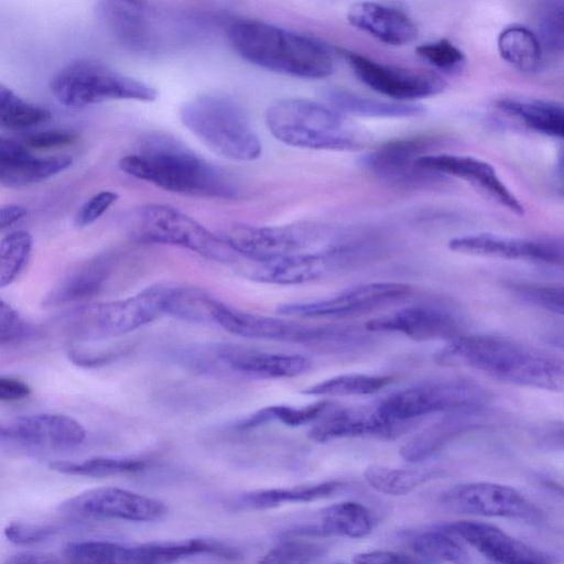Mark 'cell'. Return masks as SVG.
<instances>
[{"label": "cell", "mask_w": 564, "mask_h": 564, "mask_svg": "<svg viewBox=\"0 0 564 564\" xmlns=\"http://www.w3.org/2000/svg\"><path fill=\"white\" fill-rule=\"evenodd\" d=\"M112 264V258L106 254L79 263L52 288L44 304L55 306L94 296L108 279Z\"/></svg>", "instance_id": "28"}, {"label": "cell", "mask_w": 564, "mask_h": 564, "mask_svg": "<svg viewBox=\"0 0 564 564\" xmlns=\"http://www.w3.org/2000/svg\"><path fill=\"white\" fill-rule=\"evenodd\" d=\"M264 122L278 141L294 148L348 151L365 142L339 111L302 98L273 101L265 109Z\"/></svg>", "instance_id": "5"}, {"label": "cell", "mask_w": 564, "mask_h": 564, "mask_svg": "<svg viewBox=\"0 0 564 564\" xmlns=\"http://www.w3.org/2000/svg\"><path fill=\"white\" fill-rule=\"evenodd\" d=\"M61 511L82 518L153 522L165 517L167 507L159 499L117 487H98L67 500Z\"/></svg>", "instance_id": "16"}, {"label": "cell", "mask_w": 564, "mask_h": 564, "mask_svg": "<svg viewBox=\"0 0 564 564\" xmlns=\"http://www.w3.org/2000/svg\"><path fill=\"white\" fill-rule=\"evenodd\" d=\"M50 88L57 101L68 108H83L106 100L151 102L156 89L94 61L67 64L51 79Z\"/></svg>", "instance_id": "7"}, {"label": "cell", "mask_w": 564, "mask_h": 564, "mask_svg": "<svg viewBox=\"0 0 564 564\" xmlns=\"http://www.w3.org/2000/svg\"><path fill=\"white\" fill-rule=\"evenodd\" d=\"M443 139L416 135L397 139L379 145L362 158L364 167L382 182L401 188L433 186L445 176L419 164V159L433 153Z\"/></svg>", "instance_id": "11"}, {"label": "cell", "mask_w": 564, "mask_h": 564, "mask_svg": "<svg viewBox=\"0 0 564 564\" xmlns=\"http://www.w3.org/2000/svg\"><path fill=\"white\" fill-rule=\"evenodd\" d=\"M496 106L535 132L557 139L564 135V108L557 101L510 96L498 99Z\"/></svg>", "instance_id": "30"}, {"label": "cell", "mask_w": 564, "mask_h": 564, "mask_svg": "<svg viewBox=\"0 0 564 564\" xmlns=\"http://www.w3.org/2000/svg\"><path fill=\"white\" fill-rule=\"evenodd\" d=\"M491 399L492 393L477 382L445 379L397 391L383 399L376 410L389 421L412 423L431 413L485 406Z\"/></svg>", "instance_id": "10"}, {"label": "cell", "mask_w": 564, "mask_h": 564, "mask_svg": "<svg viewBox=\"0 0 564 564\" xmlns=\"http://www.w3.org/2000/svg\"><path fill=\"white\" fill-rule=\"evenodd\" d=\"M212 322L225 330L245 338L275 340L310 347L315 325L253 314L231 307L216 300Z\"/></svg>", "instance_id": "20"}, {"label": "cell", "mask_w": 564, "mask_h": 564, "mask_svg": "<svg viewBox=\"0 0 564 564\" xmlns=\"http://www.w3.org/2000/svg\"><path fill=\"white\" fill-rule=\"evenodd\" d=\"M438 475L440 471L436 470L393 468L382 465H370L364 470L366 482L376 491L389 496L408 495Z\"/></svg>", "instance_id": "37"}, {"label": "cell", "mask_w": 564, "mask_h": 564, "mask_svg": "<svg viewBox=\"0 0 564 564\" xmlns=\"http://www.w3.org/2000/svg\"><path fill=\"white\" fill-rule=\"evenodd\" d=\"M178 116L183 126L219 156L250 162L262 153L261 141L246 112L229 97L198 95L181 106Z\"/></svg>", "instance_id": "6"}, {"label": "cell", "mask_w": 564, "mask_h": 564, "mask_svg": "<svg viewBox=\"0 0 564 564\" xmlns=\"http://www.w3.org/2000/svg\"><path fill=\"white\" fill-rule=\"evenodd\" d=\"M326 552L324 544L288 535L268 550L259 562L263 564L308 563L323 557Z\"/></svg>", "instance_id": "44"}, {"label": "cell", "mask_w": 564, "mask_h": 564, "mask_svg": "<svg viewBox=\"0 0 564 564\" xmlns=\"http://www.w3.org/2000/svg\"><path fill=\"white\" fill-rule=\"evenodd\" d=\"M135 7L124 0H102L97 6V15L121 44L141 50L150 44L147 24Z\"/></svg>", "instance_id": "33"}, {"label": "cell", "mask_w": 564, "mask_h": 564, "mask_svg": "<svg viewBox=\"0 0 564 564\" xmlns=\"http://www.w3.org/2000/svg\"><path fill=\"white\" fill-rule=\"evenodd\" d=\"M6 562L12 564H55L59 563L61 560L54 554L26 552L12 555Z\"/></svg>", "instance_id": "54"}, {"label": "cell", "mask_w": 564, "mask_h": 564, "mask_svg": "<svg viewBox=\"0 0 564 564\" xmlns=\"http://www.w3.org/2000/svg\"><path fill=\"white\" fill-rule=\"evenodd\" d=\"M415 53L434 68L447 73L463 69L467 61L464 52L445 39L422 43Z\"/></svg>", "instance_id": "46"}, {"label": "cell", "mask_w": 564, "mask_h": 564, "mask_svg": "<svg viewBox=\"0 0 564 564\" xmlns=\"http://www.w3.org/2000/svg\"><path fill=\"white\" fill-rule=\"evenodd\" d=\"M485 406L448 411L406 441L400 447V455L410 463L422 462L464 434L479 430L485 423Z\"/></svg>", "instance_id": "23"}, {"label": "cell", "mask_w": 564, "mask_h": 564, "mask_svg": "<svg viewBox=\"0 0 564 564\" xmlns=\"http://www.w3.org/2000/svg\"><path fill=\"white\" fill-rule=\"evenodd\" d=\"M223 237L240 258L250 261L330 252H356L373 258L381 250L380 237L370 230L318 223L237 225Z\"/></svg>", "instance_id": "2"}, {"label": "cell", "mask_w": 564, "mask_h": 564, "mask_svg": "<svg viewBox=\"0 0 564 564\" xmlns=\"http://www.w3.org/2000/svg\"><path fill=\"white\" fill-rule=\"evenodd\" d=\"M419 164L445 177L452 176L469 183L509 212L522 216L524 207L503 183L488 162L470 155L430 153Z\"/></svg>", "instance_id": "18"}, {"label": "cell", "mask_w": 564, "mask_h": 564, "mask_svg": "<svg viewBox=\"0 0 564 564\" xmlns=\"http://www.w3.org/2000/svg\"><path fill=\"white\" fill-rule=\"evenodd\" d=\"M32 249L29 232L18 230L0 241V288L11 284L22 271Z\"/></svg>", "instance_id": "43"}, {"label": "cell", "mask_w": 564, "mask_h": 564, "mask_svg": "<svg viewBox=\"0 0 564 564\" xmlns=\"http://www.w3.org/2000/svg\"><path fill=\"white\" fill-rule=\"evenodd\" d=\"M452 535L459 536L481 555L506 564H552L553 558L509 535L498 527L480 521H455L441 527Z\"/></svg>", "instance_id": "19"}, {"label": "cell", "mask_w": 564, "mask_h": 564, "mask_svg": "<svg viewBox=\"0 0 564 564\" xmlns=\"http://www.w3.org/2000/svg\"><path fill=\"white\" fill-rule=\"evenodd\" d=\"M51 113L0 83V127L25 129L48 120Z\"/></svg>", "instance_id": "41"}, {"label": "cell", "mask_w": 564, "mask_h": 564, "mask_svg": "<svg viewBox=\"0 0 564 564\" xmlns=\"http://www.w3.org/2000/svg\"><path fill=\"white\" fill-rule=\"evenodd\" d=\"M129 545L107 541H82L65 545L63 557L70 563H128Z\"/></svg>", "instance_id": "42"}, {"label": "cell", "mask_w": 564, "mask_h": 564, "mask_svg": "<svg viewBox=\"0 0 564 564\" xmlns=\"http://www.w3.org/2000/svg\"><path fill=\"white\" fill-rule=\"evenodd\" d=\"M30 394V387L22 380L0 377V401H19L28 398Z\"/></svg>", "instance_id": "53"}, {"label": "cell", "mask_w": 564, "mask_h": 564, "mask_svg": "<svg viewBox=\"0 0 564 564\" xmlns=\"http://www.w3.org/2000/svg\"><path fill=\"white\" fill-rule=\"evenodd\" d=\"M85 436L84 426L65 414L26 415L4 425V440L39 447H74L79 445Z\"/></svg>", "instance_id": "25"}, {"label": "cell", "mask_w": 564, "mask_h": 564, "mask_svg": "<svg viewBox=\"0 0 564 564\" xmlns=\"http://www.w3.org/2000/svg\"><path fill=\"white\" fill-rule=\"evenodd\" d=\"M316 422L308 432V437L315 442L366 436L390 440L411 425V423L389 421L382 417L376 408H337L336 405Z\"/></svg>", "instance_id": "22"}, {"label": "cell", "mask_w": 564, "mask_h": 564, "mask_svg": "<svg viewBox=\"0 0 564 564\" xmlns=\"http://www.w3.org/2000/svg\"><path fill=\"white\" fill-rule=\"evenodd\" d=\"M419 560L410 555L391 551H370L355 554L352 562L366 564L413 563Z\"/></svg>", "instance_id": "52"}, {"label": "cell", "mask_w": 564, "mask_h": 564, "mask_svg": "<svg viewBox=\"0 0 564 564\" xmlns=\"http://www.w3.org/2000/svg\"><path fill=\"white\" fill-rule=\"evenodd\" d=\"M369 257L356 252H330L265 261L246 260L241 274L261 283L296 285L352 269Z\"/></svg>", "instance_id": "15"}, {"label": "cell", "mask_w": 564, "mask_h": 564, "mask_svg": "<svg viewBox=\"0 0 564 564\" xmlns=\"http://www.w3.org/2000/svg\"><path fill=\"white\" fill-rule=\"evenodd\" d=\"M375 527L372 512L364 505L344 501L328 506L321 512L319 522L312 527L292 530L302 536H345L359 539L368 535Z\"/></svg>", "instance_id": "29"}, {"label": "cell", "mask_w": 564, "mask_h": 564, "mask_svg": "<svg viewBox=\"0 0 564 564\" xmlns=\"http://www.w3.org/2000/svg\"><path fill=\"white\" fill-rule=\"evenodd\" d=\"M119 169L162 189L187 196L229 198L236 187L229 177L175 137L153 131L135 151L122 156Z\"/></svg>", "instance_id": "3"}, {"label": "cell", "mask_w": 564, "mask_h": 564, "mask_svg": "<svg viewBox=\"0 0 564 564\" xmlns=\"http://www.w3.org/2000/svg\"><path fill=\"white\" fill-rule=\"evenodd\" d=\"M502 59L522 73L536 72L542 63V51L536 35L527 26L511 24L505 28L497 40Z\"/></svg>", "instance_id": "35"}, {"label": "cell", "mask_w": 564, "mask_h": 564, "mask_svg": "<svg viewBox=\"0 0 564 564\" xmlns=\"http://www.w3.org/2000/svg\"><path fill=\"white\" fill-rule=\"evenodd\" d=\"M76 134L68 131L48 130L29 134L24 139V144L35 149H51L72 143Z\"/></svg>", "instance_id": "51"}, {"label": "cell", "mask_w": 564, "mask_h": 564, "mask_svg": "<svg viewBox=\"0 0 564 564\" xmlns=\"http://www.w3.org/2000/svg\"><path fill=\"white\" fill-rule=\"evenodd\" d=\"M48 467L67 475L109 477L139 473L147 467V462L138 457H94L80 463L55 460Z\"/></svg>", "instance_id": "40"}, {"label": "cell", "mask_w": 564, "mask_h": 564, "mask_svg": "<svg viewBox=\"0 0 564 564\" xmlns=\"http://www.w3.org/2000/svg\"><path fill=\"white\" fill-rule=\"evenodd\" d=\"M435 360L511 384L553 392L564 389V364L560 357L500 336L457 335L435 355Z\"/></svg>", "instance_id": "1"}, {"label": "cell", "mask_w": 564, "mask_h": 564, "mask_svg": "<svg viewBox=\"0 0 564 564\" xmlns=\"http://www.w3.org/2000/svg\"><path fill=\"white\" fill-rule=\"evenodd\" d=\"M413 293L406 283L369 282L315 301L288 303L276 311L283 316L341 319L365 315L403 302Z\"/></svg>", "instance_id": "12"}, {"label": "cell", "mask_w": 564, "mask_h": 564, "mask_svg": "<svg viewBox=\"0 0 564 564\" xmlns=\"http://www.w3.org/2000/svg\"><path fill=\"white\" fill-rule=\"evenodd\" d=\"M57 532L51 525H41L25 522H11L4 528V536L17 545H32L44 542Z\"/></svg>", "instance_id": "47"}, {"label": "cell", "mask_w": 564, "mask_h": 564, "mask_svg": "<svg viewBox=\"0 0 564 564\" xmlns=\"http://www.w3.org/2000/svg\"><path fill=\"white\" fill-rule=\"evenodd\" d=\"M228 41L245 61L280 74L319 79L334 70L329 48L318 40L259 20L228 25Z\"/></svg>", "instance_id": "4"}, {"label": "cell", "mask_w": 564, "mask_h": 564, "mask_svg": "<svg viewBox=\"0 0 564 564\" xmlns=\"http://www.w3.org/2000/svg\"><path fill=\"white\" fill-rule=\"evenodd\" d=\"M340 53L361 83L397 101L434 96L446 87L441 76L431 70L382 64L347 50Z\"/></svg>", "instance_id": "14"}, {"label": "cell", "mask_w": 564, "mask_h": 564, "mask_svg": "<svg viewBox=\"0 0 564 564\" xmlns=\"http://www.w3.org/2000/svg\"><path fill=\"white\" fill-rule=\"evenodd\" d=\"M118 198V194L111 191H102L95 194L78 209L74 220L75 226L77 228H84L91 225L99 219Z\"/></svg>", "instance_id": "48"}, {"label": "cell", "mask_w": 564, "mask_h": 564, "mask_svg": "<svg viewBox=\"0 0 564 564\" xmlns=\"http://www.w3.org/2000/svg\"><path fill=\"white\" fill-rule=\"evenodd\" d=\"M214 352L230 370L252 378H295L312 367L311 360L302 355L274 354L234 345L216 346Z\"/></svg>", "instance_id": "24"}, {"label": "cell", "mask_w": 564, "mask_h": 564, "mask_svg": "<svg viewBox=\"0 0 564 564\" xmlns=\"http://www.w3.org/2000/svg\"><path fill=\"white\" fill-rule=\"evenodd\" d=\"M26 333V325L19 313L0 300V346L20 340Z\"/></svg>", "instance_id": "49"}, {"label": "cell", "mask_w": 564, "mask_h": 564, "mask_svg": "<svg viewBox=\"0 0 564 564\" xmlns=\"http://www.w3.org/2000/svg\"><path fill=\"white\" fill-rule=\"evenodd\" d=\"M438 505L458 514L495 517L538 523L542 511L517 489L488 481L455 485L438 497Z\"/></svg>", "instance_id": "13"}, {"label": "cell", "mask_w": 564, "mask_h": 564, "mask_svg": "<svg viewBox=\"0 0 564 564\" xmlns=\"http://www.w3.org/2000/svg\"><path fill=\"white\" fill-rule=\"evenodd\" d=\"M0 440H4V425L0 424Z\"/></svg>", "instance_id": "56"}, {"label": "cell", "mask_w": 564, "mask_h": 564, "mask_svg": "<svg viewBox=\"0 0 564 564\" xmlns=\"http://www.w3.org/2000/svg\"><path fill=\"white\" fill-rule=\"evenodd\" d=\"M26 216V209L17 204L0 206V231L9 228Z\"/></svg>", "instance_id": "55"}, {"label": "cell", "mask_w": 564, "mask_h": 564, "mask_svg": "<svg viewBox=\"0 0 564 564\" xmlns=\"http://www.w3.org/2000/svg\"><path fill=\"white\" fill-rule=\"evenodd\" d=\"M72 158L65 154L36 156L26 145L0 135V184L22 187L44 181L66 170Z\"/></svg>", "instance_id": "26"}, {"label": "cell", "mask_w": 564, "mask_h": 564, "mask_svg": "<svg viewBox=\"0 0 564 564\" xmlns=\"http://www.w3.org/2000/svg\"><path fill=\"white\" fill-rule=\"evenodd\" d=\"M335 405L334 402L328 400H319L305 406L268 405L249 414L238 422L236 426L240 430H247L271 422H280L289 426H300L316 422Z\"/></svg>", "instance_id": "36"}, {"label": "cell", "mask_w": 564, "mask_h": 564, "mask_svg": "<svg viewBox=\"0 0 564 564\" xmlns=\"http://www.w3.org/2000/svg\"><path fill=\"white\" fill-rule=\"evenodd\" d=\"M350 25L389 45H405L419 34L417 26L399 9L373 1L354 3L348 12Z\"/></svg>", "instance_id": "27"}, {"label": "cell", "mask_w": 564, "mask_h": 564, "mask_svg": "<svg viewBox=\"0 0 564 564\" xmlns=\"http://www.w3.org/2000/svg\"><path fill=\"white\" fill-rule=\"evenodd\" d=\"M409 547L419 561L465 563V549L441 527L417 532L409 539Z\"/></svg>", "instance_id": "38"}, {"label": "cell", "mask_w": 564, "mask_h": 564, "mask_svg": "<svg viewBox=\"0 0 564 564\" xmlns=\"http://www.w3.org/2000/svg\"><path fill=\"white\" fill-rule=\"evenodd\" d=\"M510 291L527 304L553 314L563 315L564 293L561 285L512 283Z\"/></svg>", "instance_id": "45"}, {"label": "cell", "mask_w": 564, "mask_h": 564, "mask_svg": "<svg viewBox=\"0 0 564 564\" xmlns=\"http://www.w3.org/2000/svg\"><path fill=\"white\" fill-rule=\"evenodd\" d=\"M393 380L388 375L345 373L312 384L302 392L318 397L366 395L382 390Z\"/></svg>", "instance_id": "39"}, {"label": "cell", "mask_w": 564, "mask_h": 564, "mask_svg": "<svg viewBox=\"0 0 564 564\" xmlns=\"http://www.w3.org/2000/svg\"><path fill=\"white\" fill-rule=\"evenodd\" d=\"M365 328L370 333H398L413 340L426 341L454 338L459 333V322L446 308L423 304L370 319Z\"/></svg>", "instance_id": "21"}, {"label": "cell", "mask_w": 564, "mask_h": 564, "mask_svg": "<svg viewBox=\"0 0 564 564\" xmlns=\"http://www.w3.org/2000/svg\"><path fill=\"white\" fill-rule=\"evenodd\" d=\"M202 554L235 557L236 553L218 542L205 539L151 542L129 545L128 564H165Z\"/></svg>", "instance_id": "32"}, {"label": "cell", "mask_w": 564, "mask_h": 564, "mask_svg": "<svg viewBox=\"0 0 564 564\" xmlns=\"http://www.w3.org/2000/svg\"><path fill=\"white\" fill-rule=\"evenodd\" d=\"M343 482L327 480L293 487L258 489L238 496L234 503L238 510H267L288 503L311 502L334 496Z\"/></svg>", "instance_id": "31"}, {"label": "cell", "mask_w": 564, "mask_h": 564, "mask_svg": "<svg viewBox=\"0 0 564 564\" xmlns=\"http://www.w3.org/2000/svg\"><path fill=\"white\" fill-rule=\"evenodd\" d=\"M134 228V235L148 242L176 246L221 263H236L240 259L223 236L173 206H141L135 214Z\"/></svg>", "instance_id": "9"}, {"label": "cell", "mask_w": 564, "mask_h": 564, "mask_svg": "<svg viewBox=\"0 0 564 564\" xmlns=\"http://www.w3.org/2000/svg\"><path fill=\"white\" fill-rule=\"evenodd\" d=\"M325 97L335 110L358 116L408 118L425 112V108L421 105L378 100L339 88L328 89Z\"/></svg>", "instance_id": "34"}, {"label": "cell", "mask_w": 564, "mask_h": 564, "mask_svg": "<svg viewBox=\"0 0 564 564\" xmlns=\"http://www.w3.org/2000/svg\"><path fill=\"white\" fill-rule=\"evenodd\" d=\"M448 248L469 256L563 264V242L554 237L519 238L480 232L455 237L448 241Z\"/></svg>", "instance_id": "17"}, {"label": "cell", "mask_w": 564, "mask_h": 564, "mask_svg": "<svg viewBox=\"0 0 564 564\" xmlns=\"http://www.w3.org/2000/svg\"><path fill=\"white\" fill-rule=\"evenodd\" d=\"M124 350L119 347L108 349H89L73 347L68 350L69 360L83 368H94L108 364L118 358Z\"/></svg>", "instance_id": "50"}, {"label": "cell", "mask_w": 564, "mask_h": 564, "mask_svg": "<svg viewBox=\"0 0 564 564\" xmlns=\"http://www.w3.org/2000/svg\"><path fill=\"white\" fill-rule=\"evenodd\" d=\"M171 285L148 286L129 297L78 310L69 321L70 334L82 340H100L131 333L166 315Z\"/></svg>", "instance_id": "8"}]
</instances>
